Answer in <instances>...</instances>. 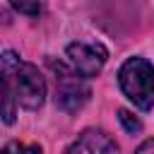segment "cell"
Returning a JSON list of instances; mask_svg holds the SVG:
<instances>
[{
    "instance_id": "cell-6",
    "label": "cell",
    "mask_w": 154,
    "mask_h": 154,
    "mask_svg": "<svg viewBox=\"0 0 154 154\" xmlns=\"http://www.w3.org/2000/svg\"><path fill=\"white\" fill-rule=\"evenodd\" d=\"M17 12H22V14H29V17H34V14H38V10H41V0H7Z\"/></svg>"
},
{
    "instance_id": "cell-2",
    "label": "cell",
    "mask_w": 154,
    "mask_h": 154,
    "mask_svg": "<svg viewBox=\"0 0 154 154\" xmlns=\"http://www.w3.org/2000/svg\"><path fill=\"white\" fill-rule=\"evenodd\" d=\"M123 94L142 111L154 106V65L144 58H130L118 70Z\"/></svg>"
},
{
    "instance_id": "cell-4",
    "label": "cell",
    "mask_w": 154,
    "mask_h": 154,
    "mask_svg": "<svg viewBox=\"0 0 154 154\" xmlns=\"http://www.w3.org/2000/svg\"><path fill=\"white\" fill-rule=\"evenodd\" d=\"M108 58V51L101 43H89V41H75L67 46V60L75 72H79L84 79L96 77Z\"/></svg>"
},
{
    "instance_id": "cell-5",
    "label": "cell",
    "mask_w": 154,
    "mask_h": 154,
    "mask_svg": "<svg viewBox=\"0 0 154 154\" xmlns=\"http://www.w3.org/2000/svg\"><path fill=\"white\" fill-rule=\"evenodd\" d=\"M65 154H118V147L103 130H84Z\"/></svg>"
},
{
    "instance_id": "cell-1",
    "label": "cell",
    "mask_w": 154,
    "mask_h": 154,
    "mask_svg": "<svg viewBox=\"0 0 154 154\" xmlns=\"http://www.w3.org/2000/svg\"><path fill=\"white\" fill-rule=\"evenodd\" d=\"M46 99V82L38 70L22 60L14 51L0 55V118L12 123L17 118V106L29 111L41 108Z\"/></svg>"
},
{
    "instance_id": "cell-7",
    "label": "cell",
    "mask_w": 154,
    "mask_h": 154,
    "mask_svg": "<svg viewBox=\"0 0 154 154\" xmlns=\"http://www.w3.org/2000/svg\"><path fill=\"white\" fill-rule=\"evenodd\" d=\"M0 154H41V149L36 144H24V142H10L5 144V149Z\"/></svg>"
},
{
    "instance_id": "cell-3",
    "label": "cell",
    "mask_w": 154,
    "mask_h": 154,
    "mask_svg": "<svg viewBox=\"0 0 154 154\" xmlns=\"http://www.w3.org/2000/svg\"><path fill=\"white\" fill-rule=\"evenodd\" d=\"M51 70L55 75V106L75 113L89 101V87L79 72L67 67L65 63H51Z\"/></svg>"
},
{
    "instance_id": "cell-8",
    "label": "cell",
    "mask_w": 154,
    "mask_h": 154,
    "mask_svg": "<svg viewBox=\"0 0 154 154\" xmlns=\"http://www.w3.org/2000/svg\"><path fill=\"white\" fill-rule=\"evenodd\" d=\"M118 118H120V123H123V128L130 132V135H135V132H140V128H142V123L130 113V111H125V108H120L118 111Z\"/></svg>"
},
{
    "instance_id": "cell-9",
    "label": "cell",
    "mask_w": 154,
    "mask_h": 154,
    "mask_svg": "<svg viewBox=\"0 0 154 154\" xmlns=\"http://www.w3.org/2000/svg\"><path fill=\"white\" fill-rule=\"evenodd\" d=\"M135 154H154V140L142 142V144L137 147V152H135Z\"/></svg>"
}]
</instances>
